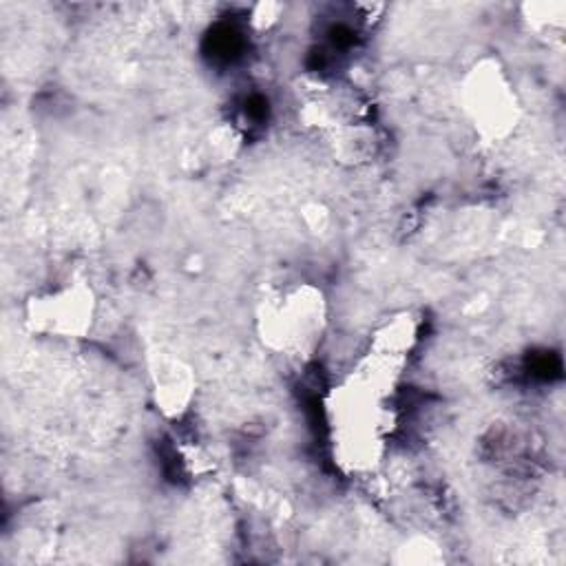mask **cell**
I'll return each instance as SVG.
<instances>
[{
  "mask_svg": "<svg viewBox=\"0 0 566 566\" xmlns=\"http://www.w3.org/2000/svg\"><path fill=\"white\" fill-rule=\"evenodd\" d=\"M153 396L157 409L168 416H181L195 394V376L188 365L172 356H157L150 365Z\"/></svg>",
  "mask_w": 566,
  "mask_h": 566,
  "instance_id": "cell-4",
  "label": "cell"
},
{
  "mask_svg": "<svg viewBox=\"0 0 566 566\" xmlns=\"http://www.w3.org/2000/svg\"><path fill=\"white\" fill-rule=\"evenodd\" d=\"M93 292L82 283L64 285L33 296L27 307V323L33 332L57 338H80L93 321Z\"/></svg>",
  "mask_w": 566,
  "mask_h": 566,
  "instance_id": "cell-3",
  "label": "cell"
},
{
  "mask_svg": "<svg viewBox=\"0 0 566 566\" xmlns=\"http://www.w3.org/2000/svg\"><path fill=\"white\" fill-rule=\"evenodd\" d=\"M325 321L323 296L310 285H296L263 303L261 334L270 347L303 352L321 338Z\"/></svg>",
  "mask_w": 566,
  "mask_h": 566,
  "instance_id": "cell-1",
  "label": "cell"
},
{
  "mask_svg": "<svg viewBox=\"0 0 566 566\" xmlns=\"http://www.w3.org/2000/svg\"><path fill=\"white\" fill-rule=\"evenodd\" d=\"M462 102L473 128L486 139H502L517 124L515 91L495 60H482L469 71Z\"/></svg>",
  "mask_w": 566,
  "mask_h": 566,
  "instance_id": "cell-2",
  "label": "cell"
}]
</instances>
